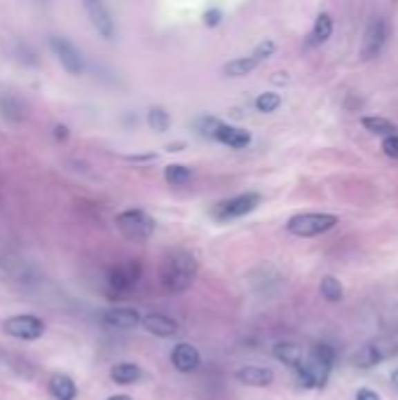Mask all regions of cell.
I'll list each match as a JSON object with an SVG mask.
<instances>
[{
    "mask_svg": "<svg viewBox=\"0 0 398 400\" xmlns=\"http://www.w3.org/2000/svg\"><path fill=\"white\" fill-rule=\"evenodd\" d=\"M50 47L54 52V57L59 59V64L64 66V70L68 75H82L84 73V59L80 50L64 35H50Z\"/></svg>",
    "mask_w": 398,
    "mask_h": 400,
    "instance_id": "9",
    "label": "cell"
},
{
    "mask_svg": "<svg viewBox=\"0 0 398 400\" xmlns=\"http://www.w3.org/2000/svg\"><path fill=\"white\" fill-rule=\"evenodd\" d=\"M111 379L115 381L120 386H131L136 381L143 379V370L131 361H122V363H115L111 368Z\"/></svg>",
    "mask_w": 398,
    "mask_h": 400,
    "instance_id": "16",
    "label": "cell"
},
{
    "mask_svg": "<svg viewBox=\"0 0 398 400\" xmlns=\"http://www.w3.org/2000/svg\"><path fill=\"white\" fill-rule=\"evenodd\" d=\"M391 35V28H389V21L384 17H372L370 23L366 26V33H363V42H361V57L366 61L370 59H377L382 54L384 45H387Z\"/></svg>",
    "mask_w": 398,
    "mask_h": 400,
    "instance_id": "8",
    "label": "cell"
},
{
    "mask_svg": "<svg viewBox=\"0 0 398 400\" xmlns=\"http://www.w3.org/2000/svg\"><path fill=\"white\" fill-rule=\"evenodd\" d=\"M391 381H394V389L398 391V370H394V372H391Z\"/></svg>",
    "mask_w": 398,
    "mask_h": 400,
    "instance_id": "33",
    "label": "cell"
},
{
    "mask_svg": "<svg viewBox=\"0 0 398 400\" xmlns=\"http://www.w3.org/2000/svg\"><path fill=\"white\" fill-rule=\"evenodd\" d=\"M319 293L328 302H340L345 298V288H342V283L335 276H323L321 283H319Z\"/></svg>",
    "mask_w": 398,
    "mask_h": 400,
    "instance_id": "23",
    "label": "cell"
},
{
    "mask_svg": "<svg viewBox=\"0 0 398 400\" xmlns=\"http://www.w3.org/2000/svg\"><path fill=\"white\" fill-rule=\"evenodd\" d=\"M218 124H220V120H216V117H209V115H204V117H199L197 120V131L202 133L204 138H214V133L216 129H218Z\"/></svg>",
    "mask_w": 398,
    "mask_h": 400,
    "instance_id": "27",
    "label": "cell"
},
{
    "mask_svg": "<svg viewBox=\"0 0 398 400\" xmlns=\"http://www.w3.org/2000/svg\"><path fill=\"white\" fill-rule=\"evenodd\" d=\"M337 225V216L333 213H295L293 218H288L286 229L288 234L293 236H319L330 232Z\"/></svg>",
    "mask_w": 398,
    "mask_h": 400,
    "instance_id": "5",
    "label": "cell"
},
{
    "mask_svg": "<svg viewBox=\"0 0 398 400\" xmlns=\"http://www.w3.org/2000/svg\"><path fill=\"white\" fill-rule=\"evenodd\" d=\"M354 400H379V396L372 389H359Z\"/></svg>",
    "mask_w": 398,
    "mask_h": 400,
    "instance_id": "31",
    "label": "cell"
},
{
    "mask_svg": "<svg viewBox=\"0 0 398 400\" xmlns=\"http://www.w3.org/2000/svg\"><path fill=\"white\" fill-rule=\"evenodd\" d=\"M50 396L54 400H75L77 398V384L68 374H54L50 379V386H47Z\"/></svg>",
    "mask_w": 398,
    "mask_h": 400,
    "instance_id": "17",
    "label": "cell"
},
{
    "mask_svg": "<svg viewBox=\"0 0 398 400\" xmlns=\"http://www.w3.org/2000/svg\"><path fill=\"white\" fill-rule=\"evenodd\" d=\"M141 274L143 267L138 260H124L108 272V288L113 290V295H129L141 281Z\"/></svg>",
    "mask_w": 398,
    "mask_h": 400,
    "instance_id": "6",
    "label": "cell"
},
{
    "mask_svg": "<svg viewBox=\"0 0 398 400\" xmlns=\"http://www.w3.org/2000/svg\"><path fill=\"white\" fill-rule=\"evenodd\" d=\"M115 225L126 239L131 241H148L155 234V218L143 209H126L115 218Z\"/></svg>",
    "mask_w": 398,
    "mask_h": 400,
    "instance_id": "3",
    "label": "cell"
},
{
    "mask_svg": "<svg viewBox=\"0 0 398 400\" xmlns=\"http://www.w3.org/2000/svg\"><path fill=\"white\" fill-rule=\"evenodd\" d=\"M330 35H333V17L328 12H321L314 21V28H312V42L314 45H323V42H328Z\"/></svg>",
    "mask_w": 398,
    "mask_h": 400,
    "instance_id": "22",
    "label": "cell"
},
{
    "mask_svg": "<svg viewBox=\"0 0 398 400\" xmlns=\"http://www.w3.org/2000/svg\"><path fill=\"white\" fill-rule=\"evenodd\" d=\"M84 10H87V17L92 21V26L96 28V33L106 40H113L115 35V21H113V15L108 10L106 0H82Z\"/></svg>",
    "mask_w": 398,
    "mask_h": 400,
    "instance_id": "10",
    "label": "cell"
},
{
    "mask_svg": "<svg viewBox=\"0 0 398 400\" xmlns=\"http://www.w3.org/2000/svg\"><path fill=\"white\" fill-rule=\"evenodd\" d=\"M148 124L153 126V131L158 133H164L169 126H171V117H169V113L164 108H150L148 113Z\"/></svg>",
    "mask_w": 398,
    "mask_h": 400,
    "instance_id": "25",
    "label": "cell"
},
{
    "mask_svg": "<svg viewBox=\"0 0 398 400\" xmlns=\"http://www.w3.org/2000/svg\"><path fill=\"white\" fill-rule=\"evenodd\" d=\"M382 150L391 160H398V133H391V136L382 138Z\"/></svg>",
    "mask_w": 398,
    "mask_h": 400,
    "instance_id": "29",
    "label": "cell"
},
{
    "mask_svg": "<svg viewBox=\"0 0 398 400\" xmlns=\"http://www.w3.org/2000/svg\"><path fill=\"white\" fill-rule=\"evenodd\" d=\"M141 325L150 332V335L162 337V339L176 337L178 332H180L176 321L164 316V314H146V316H143V321H141Z\"/></svg>",
    "mask_w": 398,
    "mask_h": 400,
    "instance_id": "13",
    "label": "cell"
},
{
    "mask_svg": "<svg viewBox=\"0 0 398 400\" xmlns=\"http://www.w3.org/2000/svg\"><path fill=\"white\" fill-rule=\"evenodd\" d=\"M281 106V96L274 92H265L256 99V108L260 113H274Z\"/></svg>",
    "mask_w": 398,
    "mask_h": 400,
    "instance_id": "26",
    "label": "cell"
},
{
    "mask_svg": "<svg viewBox=\"0 0 398 400\" xmlns=\"http://www.w3.org/2000/svg\"><path fill=\"white\" fill-rule=\"evenodd\" d=\"M214 141H218L222 145H230V148H234V150H241L251 143V133L246 129H239V126L220 122L218 129H216V133H214Z\"/></svg>",
    "mask_w": 398,
    "mask_h": 400,
    "instance_id": "15",
    "label": "cell"
},
{
    "mask_svg": "<svg viewBox=\"0 0 398 400\" xmlns=\"http://www.w3.org/2000/svg\"><path fill=\"white\" fill-rule=\"evenodd\" d=\"M141 321H143V316L131 307L106 309L104 316H101V323H104L106 328H111V330H134Z\"/></svg>",
    "mask_w": 398,
    "mask_h": 400,
    "instance_id": "11",
    "label": "cell"
},
{
    "mask_svg": "<svg viewBox=\"0 0 398 400\" xmlns=\"http://www.w3.org/2000/svg\"><path fill=\"white\" fill-rule=\"evenodd\" d=\"M0 115L10 122H21L26 117V106L19 96L15 94H0Z\"/></svg>",
    "mask_w": 398,
    "mask_h": 400,
    "instance_id": "18",
    "label": "cell"
},
{
    "mask_svg": "<svg viewBox=\"0 0 398 400\" xmlns=\"http://www.w3.org/2000/svg\"><path fill=\"white\" fill-rule=\"evenodd\" d=\"M366 131L370 133H377V136H391V133H398V126L391 122L387 117H377V115H370V117H363L361 120Z\"/></svg>",
    "mask_w": 398,
    "mask_h": 400,
    "instance_id": "21",
    "label": "cell"
},
{
    "mask_svg": "<svg viewBox=\"0 0 398 400\" xmlns=\"http://www.w3.org/2000/svg\"><path fill=\"white\" fill-rule=\"evenodd\" d=\"M3 332L15 339H23V342H35L45 335V321L33 314H17V316L3 321Z\"/></svg>",
    "mask_w": 398,
    "mask_h": 400,
    "instance_id": "7",
    "label": "cell"
},
{
    "mask_svg": "<svg viewBox=\"0 0 398 400\" xmlns=\"http://www.w3.org/2000/svg\"><path fill=\"white\" fill-rule=\"evenodd\" d=\"M164 178L169 185L173 187H183L188 185L192 180V169L190 166H183V164H169L164 169Z\"/></svg>",
    "mask_w": 398,
    "mask_h": 400,
    "instance_id": "24",
    "label": "cell"
},
{
    "mask_svg": "<svg viewBox=\"0 0 398 400\" xmlns=\"http://www.w3.org/2000/svg\"><path fill=\"white\" fill-rule=\"evenodd\" d=\"M204 21H207V26H218L220 23V10H209L207 15H204Z\"/></svg>",
    "mask_w": 398,
    "mask_h": 400,
    "instance_id": "30",
    "label": "cell"
},
{
    "mask_svg": "<svg viewBox=\"0 0 398 400\" xmlns=\"http://www.w3.org/2000/svg\"><path fill=\"white\" fill-rule=\"evenodd\" d=\"M260 204H263V197L258 195V192H241V195H234L216 204L214 209H211V216L218 222L239 220V218L253 213Z\"/></svg>",
    "mask_w": 398,
    "mask_h": 400,
    "instance_id": "4",
    "label": "cell"
},
{
    "mask_svg": "<svg viewBox=\"0 0 398 400\" xmlns=\"http://www.w3.org/2000/svg\"><path fill=\"white\" fill-rule=\"evenodd\" d=\"M382 359H384L382 347H377V344H366V347H361L357 354H354V365L370 370V368H375Z\"/></svg>",
    "mask_w": 398,
    "mask_h": 400,
    "instance_id": "19",
    "label": "cell"
},
{
    "mask_svg": "<svg viewBox=\"0 0 398 400\" xmlns=\"http://www.w3.org/2000/svg\"><path fill=\"white\" fill-rule=\"evenodd\" d=\"M199 263L195 253L185 251V248H176V251H169L164 263L160 267V281L162 288L171 295L185 293L197 278Z\"/></svg>",
    "mask_w": 398,
    "mask_h": 400,
    "instance_id": "2",
    "label": "cell"
},
{
    "mask_svg": "<svg viewBox=\"0 0 398 400\" xmlns=\"http://www.w3.org/2000/svg\"><path fill=\"white\" fill-rule=\"evenodd\" d=\"M258 59L253 57H239V59H232L230 64H225L222 66V73H225L227 77H244V75H249V73H253L258 68Z\"/></svg>",
    "mask_w": 398,
    "mask_h": 400,
    "instance_id": "20",
    "label": "cell"
},
{
    "mask_svg": "<svg viewBox=\"0 0 398 400\" xmlns=\"http://www.w3.org/2000/svg\"><path fill=\"white\" fill-rule=\"evenodd\" d=\"M335 363V351L328 344H314L312 349H305L300 361L291 368L298 377L300 386L305 389H323L328 384L330 370Z\"/></svg>",
    "mask_w": 398,
    "mask_h": 400,
    "instance_id": "1",
    "label": "cell"
},
{
    "mask_svg": "<svg viewBox=\"0 0 398 400\" xmlns=\"http://www.w3.org/2000/svg\"><path fill=\"white\" fill-rule=\"evenodd\" d=\"M54 136H57V138H61V141H66V138H68V129H66V126H61V124H59L57 129H54Z\"/></svg>",
    "mask_w": 398,
    "mask_h": 400,
    "instance_id": "32",
    "label": "cell"
},
{
    "mask_svg": "<svg viewBox=\"0 0 398 400\" xmlns=\"http://www.w3.org/2000/svg\"><path fill=\"white\" fill-rule=\"evenodd\" d=\"M239 384H246V386H269L274 381V370L269 368H260V365H246V368H239L234 372Z\"/></svg>",
    "mask_w": 398,
    "mask_h": 400,
    "instance_id": "14",
    "label": "cell"
},
{
    "mask_svg": "<svg viewBox=\"0 0 398 400\" xmlns=\"http://www.w3.org/2000/svg\"><path fill=\"white\" fill-rule=\"evenodd\" d=\"M274 50H276V45L272 40H263L260 45L256 47V50H253V57L258 59V61H265V59H269L274 54Z\"/></svg>",
    "mask_w": 398,
    "mask_h": 400,
    "instance_id": "28",
    "label": "cell"
},
{
    "mask_svg": "<svg viewBox=\"0 0 398 400\" xmlns=\"http://www.w3.org/2000/svg\"><path fill=\"white\" fill-rule=\"evenodd\" d=\"M106 400H134V398H129V396H111V398H106Z\"/></svg>",
    "mask_w": 398,
    "mask_h": 400,
    "instance_id": "34",
    "label": "cell"
},
{
    "mask_svg": "<svg viewBox=\"0 0 398 400\" xmlns=\"http://www.w3.org/2000/svg\"><path fill=\"white\" fill-rule=\"evenodd\" d=\"M171 365L183 374L195 372V370L202 365V356H199L197 347H192L188 342H180L171 351Z\"/></svg>",
    "mask_w": 398,
    "mask_h": 400,
    "instance_id": "12",
    "label": "cell"
}]
</instances>
